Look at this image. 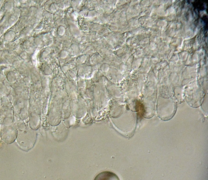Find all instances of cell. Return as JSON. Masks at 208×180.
Returning a JSON list of instances; mask_svg holds the SVG:
<instances>
[{
	"label": "cell",
	"mask_w": 208,
	"mask_h": 180,
	"mask_svg": "<svg viewBox=\"0 0 208 180\" xmlns=\"http://www.w3.org/2000/svg\"><path fill=\"white\" fill-rule=\"evenodd\" d=\"M95 180H117L119 179L116 174L109 172H104L98 174L96 177Z\"/></svg>",
	"instance_id": "cell-1"
},
{
	"label": "cell",
	"mask_w": 208,
	"mask_h": 180,
	"mask_svg": "<svg viewBox=\"0 0 208 180\" xmlns=\"http://www.w3.org/2000/svg\"><path fill=\"white\" fill-rule=\"evenodd\" d=\"M135 107L136 111L138 112V116L140 117H143L145 113V108H144L143 104L141 103L140 102L138 101L136 103Z\"/></svg>",
	"instance_id": "cell-2"
}]
</instances>
